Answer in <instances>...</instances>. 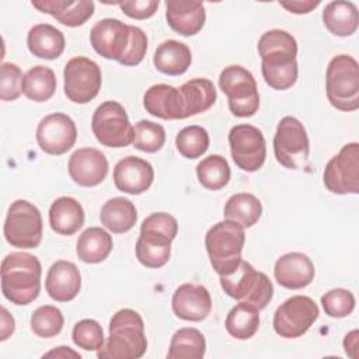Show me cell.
Instances as JSON below:
<instances>
[{
	"instance_id": "cell-18",
	"label": "cell",
	"mask_w": 359,
	"mask_h": 359,
	"mask_svg": "<svg viewBox=\"0 0 359 359\" xmlns=\"http://www.w3.org/2000/svg\"><path fill=\"white\" fill-rule=\"evenodd\" d=\"M171 306L178 318L185 321H202L212 310V299L205 286L184 283L175 289Z\"/></svg>"
},
{
	"instance_id": "cell-39",
	"label": "cell",
	"mask_w": 359,
	"mask_h": 359,
	"mask_svg": "<svg viewBox=\"0 0 359 359\" xmlns=\"http://www.w3.org/2000/svg\"><path fill=\"white\" fill-rule=\"evenodd\" d=\"M63 314L55 306H41L31 316V330L41 338L56 337L63 328Z\"/></svg>"
},
{
	"instance_id": "cell-41",
	"label": "cell",
	"mask_w": 359,
	"mask_h": 359,
	"mask_svg": "<svg viewBox=\"0 0 359 359\" xmlns=\"http://www.w3.org/2000/svg\"><path fill=\"white\" fill-rule=\"evenodd\" d=\"M72 338L73 342L84 351H98L105 342L102 327L91 318H84L76 323Z\"/></svg>"
},
{
	"instance_id": "cell-26",
	"label": "cell",
	"mask_w": 359,
	"mask_h": 359,
	"mask_svg": "<svg viewBox=\"0 0 359 359\" xmlns=\"http://www.w3.org/2000/svg\"><path fill=\"white\" fill-rule=\"evenodd\" d=\"M29 52L41 59H56L65 50V35L50 24H36L27 35Z\"/></svg>"
},
{
	"instance_id": "cell-19",
	"label": "cell",
	"mask_w": 359,
	"mask_h": 359,
	"mask_svg": "<svg viewBox=\"0 0 359 359\" xmlns=\"http://www.w3.org/2000/svg\"><path fill=\"white\" fill-rule=\"evenodd\" d=\"M261 66L280 67L292 65L297 55V42L292 34L283 29H269L258 41Z\"/></svg>"
},
{
	"instance_id": "cell-10",
	"label": "cell",
	"mask_w": 359,
	"mask_h": 359,
	"mask_svg": "<svg viewBox=\"0 0 359 359\" xmlns=\"http://www.w3.org/2000/svg\"><path fill=\"white\" fill-rule=\"evenodd\" d=\"M317 303L303 294H296L285 300L273 314V330L283 338H299L318 318Z\"/></svg>"
},
{
	"instance_id": "cell-45",
	"label": "cell",
	"mask_w": 359,
	"mask_h": 359,
	"mask_svg": "<svg viewBox=\"0 0 359 359\" xmlns=\"http://www.w3.org/2000/svg\"><path fill=\"white\" fill-rule=\"evenodd\" d=\"M261 72L264 76L265 83L272 87L273 90H287L290 88L297 80V62L280 66V67H266L261 66Z\"/></svg>"
},
{
	"instance_id": "cell-38",
	"label": "cell",
	"mask_w": 359,
	"mask_h": 359,
	"mask_svg": "<svg viewBox=\"0 0 359 359\" xmlns=\"http://www.w3.org/2000/svg\"><path fill=\"white\" fill-rule=\"evenodd\" d=\"M175 146L185 158L194 160L206 153L209 147V133L198 125L185 126L175 137Z\"/></svg>"
},
{
	"instance_id": "cell-25",
	"label": "cell",
	"mask_w": 359,
	"mask_h": 359,
	"mask_svg": "<svg viewBox=\"0 0 359 359\" xmlns=\"http://www.w3.org/2000/svg\"><path fill=\"white\" fill-rule=\"evenodd\" d=\"M49 224L62 236L77 233L84 224V209L79 201L70 196L57 198L49 209Z\"/></svg>"
},
{
	"instance_id": "cell-12",
	"label": "cell",
	"mask_w": 359,
	"mask_h": 359,
	"mask_svg": "<svg viewBox=\"0 0 359 359\" xmlns=\"http://www.w3.org/2000/svg\"><path fill=\"white\" fill-rule=\"evenodd\" d=\"M323 181L332 194H359V144L356 142L342 146L339 153L327 163Z\"/></svg>"
},
{
	"instance_id": "cell-31",
	"label": "cell",
	"mask_w": 359,
	"mask_h": 359,
	"mask_svg": "<svg viewBox=\"0 0 359 359\" xmlns=\"http://www.w3.org/2000/svg\"><path fill=\"white\" fill-rule=\"evenodd\" d=\"M112 237L101 227L86 229L77 240V257L87 264L102 262L112 251Z\"/></svg>"
},
{
	"instance_id": "cell-14",
	"label": "cell",
	"mask_w": 359,
	"mask_h": 359,
	"mask_svg": "<svg viewBox=\"0 0 359 359\" xmlns=\"http://www.w3.org/2000/svg\"><path fill=\"white\" fill-rule=\"evenodd\" d=\"M77 139L74 121L62 112L46 115L36 128V142L42 151L60 156L69 151Z\"/></svg>"
},
{
	"instance_id": "cell-35",
	"label": "cell",
	"mask_w": 359,
	"mask_h": 359,
	"mask_svg": "<svg viewBox=\"0 0 359 359\" xmlns=\"http://www.w3.org/2000/svg\"><path fill=\"white\" fill-rule=\"evenodd\" d=\"M226 330L236 339H250L259 327V310L238 302L226 317Z\"/></svg>"
},
{
	"instance_id": "cell-43",
	"label": "cell",
	"mask_w": 359,
	"mask_h": 359,
	"mask_svg": "<svg viewBox=\"0 0 359 359\" xmlns=\"http://www.w3.org/2000/svg\"><path fill=\"white\" fill-rule=\"evenodd\" d=\"M171 255V244H154L137 238L136 241V258L146 268L164 266Z\"/></svg>"
},
{
	"instance_id": "cell-2",
	"label": "cell",
	"mask_w": 359,
	"mask_h": 359,
	"mask_svg": "<svg viewBox=\"0 0 359 359\" xmlns=\"http://www.w3.org/2000/svg\"><path fill=\"white\" fill-rule=\"evenodd\" d=\"M147 348L144 323L132 309L116 311L109 321V337L97 351L100 359H137Z\"/></svg>"
},
{
	"instance_id": "cell-22",
	"label": "cell",
	"mask_w": 359,
	"mask_h": 359,
	"mask_svg": "<svg viewBox=\"0 0 359 359\" xmlns=\"http://www.w3.org/2000/svg\"><path fill=\"white\" fill-rule=\"evenodd\" d=\"M45 287L48 294L56 302L73 300L81 287V275L70 261H56L48 271Z\"/></svg>"
},
{
	"instance_id": "cell-6",
	"label": "cell",
	"mask_w": 359,
	"mask_h": 359,
	"mask_svg": "<svg viewBox=\"0 0 359 359\" xmlns=\"http://www.w3.org/2000/svg\"><path fill=\"white\" fill-rule=\"evenodd\" d=\"M220 90L227 95L229 108L234 116H252L259 108V95L254 76L243 66L231 65L219 76Z\"/></svg>"
},
{
	"instance_id": "cell-20",
	"label": "cell",
	"mask_w": 359,
	"mask_h": 359,
	"mask_svg": "<svg viewBox=\"0 0 359 359\" xmlns=\"http://www.w3.org/2000/svg\"><path fill=\"white\" fill-rule=\"evenodd\" d=\"M314 264L303 252H287L278 258L273 268L276 282L292 290L309 286L314 279Z\"/></svg>"
},
{
	"instance_id": "cell-27",
	"label": "cell",
	"mask_w": 359,
	"mask_h": 359,
	"mask_svg": "<svg viewBox=\"0 0 359 359\" xmlns=\"http://www.w3.org/2000/svg\"><path fill=\"white\" fill-rule=\"evenodd\" d=\"M191 49L178 41L168 39L161 42L153 56L156 69L168 76H181L191 66Z\"/></svg>"
},
{
	"instance_id": "cell-32",
	"label": "cell",
	"mask_w": 359,
	"mask_h": 359,
	"mask_svg": "<svg viewBox=\"0 0 359 359\" xmlns=\"http://www.w3.org/2000/svg\"><path fill=\"white\" fill-rule=\"evenodd\" d=\"M262 215V205L261 201L248 192H238L231 195L223 210V216L227 220H233L243 226L244 229H248L254 226Z\"/></svg>"
},
{
	"instance_id": "cell-51",
	"label": "cell",
	"mask_w": 359,
	"mask_h": 359,
	"mask_svg": "<svg viewBox=\"0 0 359 359\" xmlns=\"http://www.w3.org/2000/svg\"><path fill=\"white\" fill-rule=\"evenodd\" d=\"M52 356H55V358H69V356L80 358V353L72 351L69 346H59V348H56L53 351H49L43 355V358H52Z\"/></svg>"
},
{
	"instance_id": "cell-36",
	"label": "cell",
	"mask_w": 359,
	"mask_h": 359,
	"mask_svg": "<svg viewBox=\"0 0 359 359\" xmlns=\"http://www.w3.org/2000/svg\"><path fill=\"white\" fill-rule=\"evenodd\" d=\"M178 233V222L165 212H157L147 216L140 226L139 238L154 244H171Z\"/></svg>"
},
{
	"instance_id": "cell-23",
	"label": "cell",
	"mask_w": 359,
	"mask_h": 359,
	"mask_svg": "<svg viewBox=\"0 0 359 359\" xmlns=\"http://www.w3.org/2000/svg\"><path fill=\"white\" fill-rule=\"evenodd\" d=\"M143 105L146 111L157 118L185 119L184 102L178 88L168 84H154L146 90L143 97Z\"/></svg>"
},
{
	"instance_id": "cell-37",
	"label": "cell",
	"mask_w": 359,
	"mask_h": 359,
	"mask_svg": "<svg viewBox=\"0 0 359 359\" xmlns=\"http://www.w3.org/2000/svg\"><path fill=\"white\" fill-rule=\"evenodd\" d=\"M230 167L220 154H210L196 165V175L201 185L209 191H219L230 181Z\"/></svg>"
},
{
	"instance_id": "cell-44",
	"label": "cell",
	"mask_w": 359,
	"mask_h": 359,
	"mask_svg": "<svg viewBox=\"0 0 359 359\" xmlns=\"http://www.w3.org/2000/svg\"><path fill=\"white\" fill-rule=\"evenodd\" d=\"M0 98L1 101H14L22 93L24 74L14 63H3L0 67Z\"/></svg>"
},
{
	"instance_id": "cell-8",
	"label": "cell",
	"mask_w": 359,
	"mask_h": 359,
	"mask_svg": "<svg viewBox=\"0 0 359 359\" xmlns=\"http://www.w3.org/2000/svg\"><path fill=\"white\" fill-rule=\"evenodd\" d=\"M91 129L95 139L107 147H126L135 139L128 114L116 101H105L97 107L93 114Z\"/></svg>"
},
{
	"instance_id": "cell-40",
	"label": "cell",
	"mask_w": 359,
	"mask_h": 359,
	"mask_svg": "<svg viewBox=\"0 0 359 359\" xmlns=\"http://www.w3.org/2000/svg\"><path fill=\"white\" fill-rule=\"evenodd\" d=\"M133 130L135 139L132 144L137 150L146 153H156L164 146L165 130L160 123L142 119L135 125Z\"/></svg>"
},
{
	"instance_id": "cell-4",
	"label": "cell",
	"mask_w": 359,
	"mask_h": 359,
	"mask_svg": "<svg viewBox=\"0 0 359 359\" xmlns=\"http://www.w3.org/2000/svg\"><path fill=\"white\" fill-rule=\"evenodd\" d=\"M327 98L339 111L351 112L359 108V66L349 55L334 56L325 73Z\"/></svg>"
},
{
	"instance_id": "cell-28",
	"label": "cell",
	"mask_w": 359,
	"mask_h": 359,
	"mask_svg": "<svg viewBox=\"0 0 359 359\" xmlns=\"http://www.w3.org/2000/svg\"><path fill=\"white\" fill-rule=\"evenodd\" d=\"M178 90L182 97L185 118L205 112L216 102V88L209 79H192L184 83Z\"/></svg>"
},
{
	"instance_id": "cell-29",
	"label": "cell",
	"mask_w": 359,
	"mask_h": 359,
	"mask_svg": "<svg viewBox=\"0 0 359 359\" xmlns=\"http://www.w3.org/2000/svg\"><path fill=\"white\" fill-rule=\"evenodd\" d=\"M100 220L104 227L115 234L129 231L137 222V212L132 201L116 196L104 203L100 212Z\"/></svg>"
},
{
	"instance_id": "cell-42",
	"label": "cell",
	"mask_w": 359,
	"mask_h": 359,
	"mask_svg": "<svg viewBox=\"0 0 359 359\" xmlns=\"http://www.w3.org/2000/svg\"><path fill=\"white\" fill-rule=\"evenodd\" d=\"M321 304L325 314L334 318H342L353 311L355 296L346 289L337 287L328 290L325 294L321 296Z\"/></svg>"
},
{
	"instance_id": "cell-33",
	"label": "cell",
	"mask_w": 359,
	"mask_h": 359,
	"mask_svg": "<svg viewBox=\"0 0 359 359\" xmlns=\"http://www.w3.org/2000/svg\"><path fill=\"white\" fill-rule=\"evenodd\" d=\"M206 351L203 334L191 327L180 328L171 338L168 359H202Z\"/></svg>"
},
{
	"instance_id": "cell-46",
	"label": "cell",
	"mask_w": 359,
	"mask_h": 359,
	"mask_svg": "<svg viewBox=\"0 0 359 359\" xmlns=\"http://www.w3.org/2000/svg\"><path fill=\"white\" fill-rule=\"evenodd\" d=\"M129 32H130L129 45H128L125 55L119 60V63L123 66H136L143 60V57L146 55L147 36L143 32V29H140L139 27H135V25H129Z\"/></svg>"
},
{
	"instance_id": "cell-9",
	"label": "cell",
	"mask_w": 359,
	"mask_h": 359,
	"mask_svg": "<svg viewBox=\"0 0 359 359\" xmlns=\"http://www.w3.org/2000/svg\"><path fill=\"white\" fill-rule=\"evenodd\" d=\"M310 142L303 123L294 116H285L276 126L273 153L279 164L289 170L303 168L309 160Z\"/></svg>"
},
{
	"instance_id": "cell-24",
	"label": "cell",
	"mask_w": 359,
	"mask_h": 359,
	"mask_svg": "<svg viewBox=\"0 0 359 359\" xmlns=\"http://www.w3.org/2000/svg\"><path fill=\"white\" fill-rule=\"evenodd\" d=\"M31 4L67 27L83 25L94 14L95 8L94 1L90 0H34Z\"/></svg>"
},
{
	"instance_id": "cell-7",
	"label": "cell",
	"mask_w": 359,
	"mask_h": 359,
	"mask_svg": "<svg viewBox=\"0 0 359 359\" xmlns=\"http://www.w3.org/2000/svg\"><path fill=\"white\" fill-rule=\"evenodd\" d=\"M4 237L17 248H36L42 241V216L39 209L25 199L14 201L4 220Z\"/></svg>"
},
{
	"instance_id": "cell-3",
	"label": "cell",
	"mask_w": 359,
	"mask_h": 359,
	"mask_svg": "<svg viewBox=\"0 0 359 359\" xmlns=\"http://www.w3.org/2000/svg\"><path fill=\"white\" fill-rule=\"evenodd\" d=\"M244 243V227L233 220L224 219L208 230L205 247L210 264L219 276L231 273L240 265Z\"/></svg>"
},
{
	"instance_id": "cell-5",
	"label": "cell",
	"mask_w": 359,
	"mask_h": 359,
	"mask_svg": "<svg viewBox=\"0 0 359 359\" xmlns=\"http://www.w3.org/2000/svg\"><path fill=\"white\" fill-rule=\"evenodd\" d=\"M220 285L226 294L258 310L265 309L273 296L271 279L244 259L231 273L220 276Z\"/></svg>"
},
{
	"instance_id": "cell-1",
	"label": "cell",
	"mask_w": 359,
	"mask_h": 359,
	"mask_svg": "<svg viewBox=\"0 0 359 359\" xmlns=\"http://www.w3.org/2000/svg\"><path fill=\"white\" fill-rule=\"evenodd\" d=\"M42 266L39 259L28 252H10L1 261V292L17 304L32 303L41 292Z\"/></svg>"
},
{
	"instance_id": "cell-30",
	"label": "cell",
	"mask_w": 359,
	"mask_h": 359,
	"mask_svg": "<svg viewBox=\"0 0 359 359\" xmlns=\"http://www.w3.org/2000/svg\"><path fill=\"white\" fill-rule=\"evenodd\" d=\"M325 28L337 36H349L358 29V8L352 1H331L323 11Z\"/></svg>"
},
{
	"instance_id": "cell-17",
	"label": "cell",
	"mask_w": 359,
	"mask_h": 359,
	"mask_svg": "<svg viewBox=\"0 0 359 359\" xmlns=\"http://www.w3.org/2000/svg\"><path fill=\"white\" fill-rule=\"evenodd\" d=\"M153 165L136 156L123 157L114 168L115 187L130 195H139L147 191L153 184Z\"/></svg>"
},
{
	"instance_id": "cell-21",
	"label": "cell",
	"mask_w": 359,
	"mask_h": 359,
	"mask_svg": "<svg viewBox=\"0 0 359 359\" xmlns=\"http://www.w3.org/2000/svg\"><path fill=\"white\" fill-rule=\"evenodd\" d=\"M165 18L172 31L182 36L198 34L206 20L205 6L194 0H167Z\"/></svg>"
},
{
	"instance_id": "cell-49",
	"label": "cell",
	"mask_w": 359,
	"mask_h": 359,
	"mask_svg": "<svg viewBox=\"0 0 359 359\" xmlns=\"http://www.w3.org/2000/svg\"><path fill=\"white\" fill-rule=\"evenodd\" d=\"M14 332V318L7 311L6 307H1V341H6Z\"/></svg>"
},
{
	"instance_id": "cell-50",
	"label": "cell",
	"mask_w": 359,
	"mask_h": 359,
	"mask_svg": "<svg viewBox=\"0 0 359 359\" xmlns=\"http://www.w3.org/2000/svg\"><path fill=\"white\" fill-rule=\"evenodd\" d=\"M344 348H345V352H346L348 356H351L353 359L358 358V353H356V349H358V330H353V331H351L349 334L345 335Z\"/></svg>"
},
{
	"instance_id": "cell-34",
	"label": "cell",
	"mask_w": 359,
	"mask_h": 359,
	"mask_svg": "<svg viewBox=\"0 0 359 359\" xmlns=\"http://www.w3.org/2000/svg\"><path fill=\"white\" fill-rule=\"evenodd\" d=\"M56 90V76L48 66L31 67L22 79V93L35 102H43L53 97Z\"/></svg>"
},
{
	"instance_id": "cell-16",
	"label": "cell",
	"mask_w": 359,
	"mask_h": 359,
	"mask_svg": "<svg viewBox=\"0 0 359 359\" xmlns=\"http://www.w3.org/2000/svg\"><path fill=\"white\" fill-rule=\"evenodd\" d=\"M67 168L70 178L80 187H95L108 174V160L98 149L83 147L70 156Z\"/></svg>"
},
{
	"instance_id": "cell-15",
	"label": "cell",
	"mask_w": 359,
	"mask_h": 359,
	"mask_svg": "<svg viewBox=\"0 0 359 359\" xmlns=\"http://www.w3.org/2000/svg\"><path fill=\"white\" fill-rule=\"evenodd\" d=\"M130 39L129 25L116 18H104L90 31V42L94 50L109 60H121Z\"/></svg>"
},
{
	"instance_id": "cell-47",
	"label": "cell",
	"mask_w": 359,
	"mask_h": 359,
	"mask_svg": "<svg viewBox=\"0 0 359 359\" xmlns=\"http://www.w3.org/2000/svg\"><path fill=\"white\" fill-rule=\"evenodd\" d=\"M118 6L128 17L135 20H146L157 11L160 1L158 0H135V1L118 3Z\"/></svg>"
},
{
	"instance_id": "cell-48",
	"label": "cell",
	"mask_w": 359,
	"mask_h": 359,
	"mask_svg": "<svg viewBox=\"0 0 359 359\" xmlns=\"http://www.w3.org/2000/svg\"><path fill=\"white\" fill-rule=\"evenodd\" d=\"M279 4L293 14H307L314 10L320 0H296V1H279Z\"/></svg>"
},
{
	"instance_id": "cell-13",
	"label": "cell",
	"mask_w": 359,
	"mask_h": 359,
	"mask_svg": "<svg viewBox=\"0 0 359 359\" xmlns=\"http://www.w3.org/2000/svg\"><path fill=\"white\" fill-rule=\"evenodd\" d=\"M231 158L238 168L247 172L258 171L266 157V146L262 132L248 123L236 125L229 132Z\"/></svg>"
},
{
	"instance_id": "cell-11",
	"label": "cell",
	"mask_w": 359,
	"mask_h": 359,
	"mask_svg": "<svg viewBox=\"0 0 359 359\" xmlns=\"http://www.w3.org/2000/svg\"><path fill=\"white\" fill-rule=\"evenodd\" d=\"M65 94L76 104H87L94 100L101 88V69L100 66L86 57L76 56L70 59L63 70Z\"/></svg>"
}]
</instances>
